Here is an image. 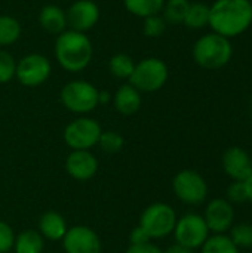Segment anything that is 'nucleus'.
<instances>
[{"instance_id":"1","label":"nucleus","mask_w":252,"mask_h":253,"mask_svg":"<svg viewBox=\"0 0 252 253\" xmlns=\"http://www.w3.org/2000/svg\"><path fill=\"white\" fill-rule=\"evenodd\" d=\"M252 24L250 0H215L209 6V27L226 39L238 37Z\"/></svg>"},{"instance_id":"2","label":"nucleus","mask_w":252,"mask_h":253,"mask_svg":"<svg viewBox=\"0 0 252 253\" xmlns=\"http://www.w3.org/2000/svg\"><path fill=\"white\" fill-rule=\"evenodd\" d=\"M53 55L58 65L68 73H80L92 61L94 44L86 33L67 28L55 39Z\"/></svg>"},{"instance_id":"3","label":"nucleus","mask_w":252,"mask_h":253,"mask_svg":"<svg viewBox=\"0 0 252 253\" xmlns=\"http://www.w3.org/2000/svg\"><path fill=\"white\" fill-rule=\"evenodd\" d=\"M195 62L205 70H218L229 64L233 56V46L230 39L217 33L203 34L199 37L192 50Z\"/></svg>"},{"instance_id":"4","label":"nucleus","mask_w":252,"mask_h":253,"mask_svg":"<svg viewBox=\"0 0 252 253\" xmlns=\"http://www.w3.org/2000/svg\"><path fill=\"white\" fill-rule=\"evenodd\" d=\"M168 77L169 70L166 62L160 58L149 56L135 62L134 71L128 82L141 93H153L166 84Z\"/></svg>"},{"instance_id":"5","label":"nucleus","mask_w":252,"mask_h":253,"mask_svg":"<svg viewBox=\"0 0 252 253\" xmlns=\"http://www.w3.org/2000/svg\"><path fill=\"white\" fill-rule=\"evenodd\" d=\"M98 92L100 90L91 82L71 80L62 86L59 99L68 111L76 114H88L100 105Z\"/></svg>"},{"instance_id":"6","label":"nucleus","mask_w":252,"mask_h":253,"mask_svg":"<svg viewBox=\"0 0 252 253\" xmlns=\"http://www.w3.org/2000/svg\"><path fill=\"white\" fill-rule=\"evenodd\" d=\"M177 224L175 211L166 203L150 205L140 218V227L151 239H163L174 233Z\"/></svg>"},{"instance_id":"7","label":"nucleus","mask_w":252,"mask_h":253,"mask_svg":"<svg viewBox=\"0 0 252 253\" xmlns=\"http://www.w3.org/2000/svg\"><path fill=\"white\" fill-rule=\"evenodd\" d=\"M52 74V64L43 53H27L16 61L15 79L25 87H37L48 82Z\"/></svg>"},{"instance_id":"8","label":"nucleus","mask_w":252,"mask_h":253,"mask_svg":"<svg viewBox=\"0 0 252 253\" xmlns=\"http://www.w3.org/2000/svg\"><path fill=\"white\" fill-rule=\"evenodd\" d=\"M102 133L100 123L89 117H79L64 129V141L71 150H89L98 144Z\"/></svg>"},{"instance_id":"9","label":"nucleus","mask_w":252,"mask_h":253,"mask_svg":"<svg viewBox=\"0 0 252 253\" xmlns=\"http://www.w3.org/2000/svg\"><path fill=\"white\" fill-rule=\"evenodd\" d=\"M174 236L178 245L193 251L203 246V243L209 237V230L203 216L196 213H187L183 218L177 219Z\"/></svg>"},{"instance_id":"10","label":"nucleus","mask_w":252,"mask_h":253,"mask_svg":"<svg viewBox=\"0 0 252 253\" xmlns=\"http://www.w3.org/2000/svg\"><path fill=\"white\" fill-rule=\"evenodd\" d=\"M175 196L187 205H201L208 196L206 181L195 170H181L172 181Z\"/></svg>"},{"instance_id":"11","label":"nucleus","mask_w":252,"mask_h":253,"mask_svg":"<svg viewBox=\"0 0 252 253\" xmlns=\"http://www.w3.org/2000/svg\"><path fill=\"white\" fill-rule=\"evenodd\" d=\"M65 13L68 28L80 33L89 31L100 21V6L94 0H76L68 6Z\"/></svg>"},{"instance_id":"12","label":"nucleus","mask_w":252,"mask_h":253,"mask_svg":"<svg viewBox=\"0 0 252 253\" xmlns=\"http://www.w3.org/2000/svg\"><path fill=\"white\" fill-rule=\"evenodd\" d=\"M65 253H101V242L94 230L85 225H76L67 230L62 237Z\"/></svg>"},{"instance_id":"13","label":"nucleus","mask_w":252,"mask_h":253,"mask_svg":"<svg viewBox=\"0 0 252 253\" xmlns=\"http://www.w3.org/2000/svg\"><path fill=\"white\" fill-rule=\"evenodd\" d=\"M203 219L209 231L215 234H224L233 227V221H235L233 205L226 199H214L206 206Z\"/></svg>"},{"instance_id":"14","label":"nucleus","mask_w":252,"mask_h":253,"mask_svg":"<svg viewBox=\"0 0 252 253\" xmlns=\"http://www.w3.org/2000/svg\"><path fill=\"white\" fill-rule=\"evenodd\" d=\"M67 173L77 181L91 179L98 170V160L89 150H73L65 162Z\"/></svg>"},{"instance_id":"15","label":"nucleus","mask_w":252,"mask_h":253,"mask_svg":"<svg viewBox=\"0 0 252 253\" xmlns=\"http://www.w3.org/2000/svg\"><path fill=\"white\" fill-rule=\"evenodd\" d=\"M223 169L233 181H245L252 173L251 156L241 147H230L223 156Z\"/></svg>"},{"instance_id":"16","label":"nucleus","mask_w":252,"mask_h":253,"mask_svg":"<svg viewBox=\"0 0 252 253\" xmlns=\"http://www.w3.org/2000/svg\"><path fill=\"white\" fill-rule=\"evenodd\" d=\"M37 21L42 30L55 36L61 34L68 28L65 9L58 4H45L37 15Z\"/></svg>"},{"instance_id":"17","label":"nucleus","mask_w":252,"mask_h":253,"mask_svg":"<svg viewBox=\"0 0 252 253\" xmlns=\"http://www.w3.org/2000/svg\"><path fill=\"white\" fill-rule=\"evenodd\" d=\"M111 101L117 113L123 116H132L141 108L143 96L141 92L137 90L132 84L125 83L120 87H117Z\"/></svg>"},{"instance_id":"18","label":"nucleus","mask_w":252,"mask_h":253,"mask_svg":"<svg viewBox=\"0 0 252 253\" xmlns=\"http://www.w3.org/2000/svg\"><path fill=\"white\" fill-rule=\"evenodd\" d=\"M39 230L40 234L52 242L61 240L65 233H67V224L64 221V218L56 213V212H46L42 215L40 221H39Z\"/></svg>"},{"instance_id":"19","label":"nucleus","mask_w":252,"mask_h":253,"mask_svg":"<svg viewBox=\"0 0 252 253\" xmlns=\"http://www.w3.org/2000/svg\"><path fill=\"white\" fill-rule=\"evenodd\" d=\"M123 4L131 15L144 19L151 15H159L163 9L165 0H123Z\"/></svg>"},{"instance_id":"20","label":"nucleus","mask_w":252,"mask_h":253,"mask_svg":"<svg viewBox=\"0 0 252 253\" xmlns=\"http://www.w3.org/2000/svg\"><path fill=\"white\" fill-rule=\"evenodd\" d=\"M13 248L15 253H42L45 243L40 233L34 230H25L15 239Z\"/></svg>"},{"instance_id":"21","label":"nucleus","mask_w":252,"mask_h":253,"mask_svg":"<svg viewBox=\"0 0 252 253\" xmlns=\"http://www.w3.org/2000/svg\"><path fill=\"white\" fill-rule=\"evenodd\" d=\"M21 34H22L21 22L15 16L0 15V47L16 43Z\"/></svg>"},{"instance_id":"22","label":"nucleus","mask_w":252,"mask_h":253,"mask_svg":"<svg viewBox=\"0 0 252 253\" xmlns=\"http://www.w3.org/2000/svg\"><path fill=\"white\" fill-rule=\"evenodd\" d=\"M135 62L128 53H114L108 59V71L113 77L119 80H129L132 71H134Z\"/></svg>"},{"instance_id":"23","label":"nucleus","mask_w":252,"mask_h":253,"mask_svg":"<svg viewBox=\"0 0 252 253\" xmlns=\"http://www.w3.org/2000/svg\"><path fill=\"white\" fill-rule=\"evenodd\" d=\"M190 1L189 0H165L160 15L171 25H180L184 22Z\"/></svg>"},{"instance_id":"24","label":"nucleus","mask_w":252,"mask_h":253,"mask_svg":"<svg viewBox=\"0 0 252 253\" xmlns=\"http://www.w3.org/2000/svg\"><path fill=\"white\" fill-rule=\"evenodd\" d=\"M183 24L193 30L206 27L209 24V6L205 3H201V1L190 3Z\"/></svg>"},{"instance_id":"25","label":"nucleus","mask_w":252,"mask_h":253,"mask_svg":"<svg viewBox=\"0 0 252 253\" xmlns=\"http://www.w3.org/2000/svg\"><path fill=\"white\" fill-rule=\"evenodd\" d=\"M202 253H241L239 248L230 240L229 236L215 234L208 237V240L202 246Z\"/></svg>"},{"instance_id":"26","label":"nucleus","mask_w":252,"mask_h":253,"mask_svg":"<svg viewBox=\"0 0 252 253\" xmlns=\"http://www.w3.org/2000/svg\"><path fill=\"white\" fill-rule=\"evenodd\" d=\"M16 59L13 55L0 47V84H6L15 79Z\"/></svg>"},{"instance_id":"27","label":"nucleus","mask_w":252,"mask_h":253,"mask_svg":"<svg viewBox=\"0 0 252 253\" xmlns=\"http://www.w3.org/2000/svg\"><path fill=\"white\" fill-rule=\"evenodd\" d=\"M98 145L101 147V150L104 153H108V154H114V153H119L123 145H125V139L120 133L114 132V130H107V132H102L100 139H98Z\"/></svg>"},{"instance_id":"28","label":"nucleus","mask_w":252,"mask_h":253,"mask_svg":"<svg viewBox=\"0 0 252 253\" xmlns=\"http://www.w3.org/2000/svg\"><path fill=\"white\" fill-rule=\"evenodd\" d=\"M143 33L146 37H150V39H157L160 36H163L168 24L166 21L163 19V16L159 13V15H151V16H147L143 19Z\"/></svg>"},{"instance_id":"29","label":"nucleus","mask_w":252,"mask_h":253,"mask_svg":"<svg viewBox=\"0 0 252 253\" xmlns=\"http://www.w3.org/2000/svg\"><path fill=\"white\" fill-rule=\"evenodd\" d=\"M230 240L244 249L252 248V225L251 224H239L230 228Z\"/></svg>"},{"instance_id":"30","label":"nucleus","mask_w":252,"mask_h":253,"mask_svg":"<svg viewBox=\"0 0 252 253\" xmlns=\"http://www.w3.org/2000/svg\"><path fill=\"white\" fill-rule=\"evenodd\" d=\"M15 236L13 230L3 221H0V253H9L13 248Z\"/></svg>"},{"instance_id":"31","label":"nucleus","mask_w":252,"mask_h":253,"mask_svg":"<svg viewBox=\"0 0 252 253\" xmlns=\"http://www.w3.org/2000/svg\"><path fill=\"white\" fill-rule=\"evenodd\" d=\"M227 200L233 205V203H244L247 199V193H245V187L242 181H235L229 185L227 188Z\"/></svg>"},{"instance_id":"32","label":"nucleus","mask_w":252,"mask_h":253,"mask_svg":"<svg viewBox=\"0 0 252 253\" xmlns=\"http://www.w3.org/2000/svg\"><path fill=\"white\" fill-rule=\"evenodd\" d=\"M126 253H163L156 245L149 243H143V245H131L128 248Z\"/></svg>"},{"instance_id":"33","label":"nucleus","mask_w":252,"mask_h":253,"mask_svg":"<svg viewBox=\"0 0 252 253\" xmlns=\"http://www.w3.org/2000/svg\"><path fill=\"white\" fill-rule=\"evenodd\" d=\"M129 242L131 245H143V243H149L150 237L144 233V230L138 225L135 230H132L131 236H129Z\"/></svg>"},{"instance_id":"34","label":"nucleus","mask_w":252,"mask_h":253,"mask_svg":"<svg viewBox=\"0 0 252 253\" xmlns=\"http://www.w3.org/2000/svg\"><path fill=\"white\" fill-rule=\"evenodd\" d=\"M163 253H193L192 249H189V248H186V246H181V245H174V246H171V248H168L166 251Z\"/></svg>"},{"instance_id":"35","label":"nucleus","mask_w":252,"mask_h":253,"mask_svg":"<svg viewBox=\"0 0 252 253\" xmlns=\"http://www.w3.org/2000/svg\"><path fill=\"white\" fill-rule=\"evenodd\" d=\"M244 187H245V193H247V199L252 202V173L244 181Z\"/></svg>"},{"instance_id":"36","label":"nucleus","mask_w":252,"mask_h":253,"mask_svg":"<svg viewBox=\"0 0 252 253\" xmlns=\"http://www.w3.org/2000/svg\"><path fill=\"white\" fill-rule=\"evenodd\" d=\"M111 99H113V96L110 95V92H107V90H100L98 92V104H107Z\"/></svg>"},{"instance_id":"37","label":"nucleus","mask_w":252,"mask_h":253,"mask_svg":"<svg viewBox=\"0 0 252 253\" xmlns=\"http://www.w3.org/2000/svg\"><path fill=\"white\" fill-rule=\"evenodd\" d=\"M251 160H252V156H251Z\"/></svg>"}]
</instances>
